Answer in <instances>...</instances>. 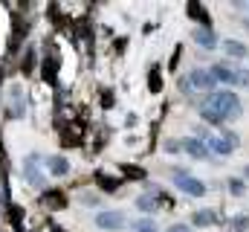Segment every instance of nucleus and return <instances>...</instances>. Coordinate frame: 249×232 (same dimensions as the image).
I'll use <instances>...</instances> for the list:
<instances>
[{
	"label": "nucleus",
	"instance_id": "obj_1",
	"mask_svg": "<svg viewBox=\"0 0 249 232\" xmlns=\"http://www.w3.org/2000/svg\"><path fill=\"white\" fill-rule=\"evenodd\" d=\"M241 114H244L241 99L232 90H214V93H209V99L200 108L203 122H209V125H223L229 119H238Z\"/></svg>",
	"mask_w": 249,
	"mask_h": 232
},
{
	"label": "nucleus",
	"instance_id": "obj_2",
	"mask_svg": "<svg viewBox=\"0 0 249 232\" xmlns=\"http://www.w3.org/2000/svg\"><path fill=\"white\" fill-rule=\"evenodd\" d=\"M206 145H209V151H212V154L226 157V154H232V151L238 148V134L223 131V134H217V136H206Z\"/></svg>",
	"mask_w": 249,
	"mask_h": 232
},
{
	"label": "nucleus",
	"instance_id": "obj_3",
	"mask_svg": "<svg viewBox=\"0 0 249 232\" xmlns=\"http://www.w3.org/2000/svg\"><path fill=\"white\" fill-rule=\"evenodd\" d=\"M174 183H177V189L183 194H188V197H203L206 194V183L197 180V177H191L188 172H174Z\"/></svg>",
	"mask_w": 249,
	"mask_h": 232
},
{
	"label": "nucleus",
	"instance_id": "obj_4",
	"mask_svg": "<svg viewBox=\"0 0 249 232\" xmlns=\"http://www.w3.org/2000/svg\"><path fill=\"white\" fill-rule=\"evenodd\" d=\"M214 73L212 70H191V76H188L186 81H183V87H197V90H206V93H214Z\"/></svg>",
	"mask_w": 249,
	"mask_h": 232
},
{
	"label": "nucleus",
	"instance_id": "obj_5",
	"mask_svg": "<svg viewBox=\"0 0 249 232\" xmlns=\"http://www.w3.org/2000/svg\"><path fill=\"white\" fill-rule=\"evenodd\" d=\"M124 224V215L122 212H116V209H110V212H99L96 215V227L99 230H107V232H116V230H122Z\"/></svg>",
	"mask_w": 249,
	"mask_h": 232
},
{
	"label": "nucleus",
	"instance_id": "obj_6",
	"mask_svg": "<svg viewBox=\"0 0 249 232\" xmlns=\"http://www.w3.org/2000/svg\"><path fill=\"white\" fill-rule=\"evenodd\" d=\"M212 73H214V78L217 81H223V84H232V87H238V73H241V67H235V64H214L212 67Z\"/></svg>",
	"mask_w": 249,
	"mask_h": 232
},
{
	"label": "nucleus",
	"instance_id": "obj_7",
	"mask_svg": "<svg viewBox=\"0 0 249 232\" xmlns=\"http://www.w3.org/2000/svg\"><path fill=\"white\" fill-rule=\"evenodd\" d=\"M183 151H186V154H191L194 160H206V157H212V151H209L206 139H197V136H188V139H183Z\"/></svg>",
	"mask_w": 249,
	"mask_h": 232
},
{
	"label": "nucleus",
	"instance_id": "obj_8",
	"mask_svg": "<svg viewBox=\"0 0 249 232\" xmlns=\"http://www.w3.org/2000/svg\"><path fill=\"white\" fill-rule=\"evenodd\" d=\"M23 174H26V180H29L35 189H44V174H41V169H38V157H26Z\"/></svg>",
	"mask_w": 249,
	"mask_h": 232
},
{
	"label": "nucleus",
	"instance_id": "obj_9",
	"mask_svg": "<svg viewBox=\"0 0 249 232\" xmlns=\"http://www.w3.org/2000/svg\"><path fill=\"white\" fill-rule=\"evenodd\" d=\"M194 41H197L203 50H214V44H217V38H214V32H212L209 26H197V29H194Z\"/></svg>",
	"mask_w": 249,
	"mask_h": 232
},
{
	"label": "nucleus",
	"instance_id": "obj_10",
	"mask_svg": "<svg viewBox=\"0 0 249 232\" xmlns=\"http://www.w3.org/2000/svg\"><path fill=\"white\" fill-rule=\"evenodd\" d=\"M191 224L194 227H212V224H217V215L212 209H200V212L191 215Z\"/></svg>",
	"mask_w": 249,
	"mask_h": 232
},
{
	"label": "nucleus",
	"instance_id": "obj_11",
	"mask_svg": "<svg viewBox=\"0 0 249 232\" xmlns=\"http://www.w3.org/2000/svg\"><path fill=\"white\" fill-rule=\"evenodd\" d=\"M223 50H226V56L238 58V61L249 56V47H244L241 41H232V38H226V44H223Z\"/></svg>",
	"mask_w": 249,
	"mask_h": 232
},
{
	"label": "nucleus",
	"instance_id": "obj_12",
	"mask_svg": "<svg viewBox=\"0 0 249 232\" xmlns=\"http://www.w3.org/2000/svg\"><path fill=\"white\" fill-rule=\"evenodd\" d=\"M47 169H50V174H55V177H64V174L70 172V163L64 157H50L47 160Z\"/></svg>",
	"mask_w": 249,
	"mask_h": 232
},
{
	"label": "nucleus",
	"instance_id": "obj_13",
	"mask_svg": "<svg viewBox=\"0 0 249 232\" xmlns=\"http://www.w3.org/2000/svg\"><path fill=\"white\" fill-rule=\"evenodd\" d=\"M136 209H142V212H157V197H154V194L136 197Z\"/></svg>",
	"mask_w": 249,
	"mask_h": 232
},
{
	"label": "nucleus",
	"instance_id": "obj_14",
	"mask_svg": "<svg viewBox=\"0 0 249 232\" xmlns=\"http://www.w3.org/2000/svg\"><path fill=\"white\" fill-rule=\"evenodd\" d=\"M133 232H160V230H157V224L151 218H142V221L133 224Z\"/></svg>",
	"mask_w": 249,
	"mask_h": 232
},
{
	"label": "nucleus",
	"instance_id": "obj_15",
	"mask_svg": "<svg viewBox=\"0 0 249 232\" xmlns=\"http://www.w3.org/2000/svg\"><path fill=\"white\" fill-rule=\"evenodd\" d=\"M229 192H232V194H244V183H241L238 177H232V180H229Z\"/></svg>",
	"mask_w": 249,
	"mask_h": 232
},
{
	"label": "nucleus",
	"instance_id": "obj_16",
	"mask_svg": "<svg viewBox=\"0 0 249 232\" xmlns=\"http://www.w3.org/2000/svg\"><path fill=\"white\" fill-rule=\"evenodd\" d=\"M238 87H249V70L247 67H241V73H238Z\"/></svg>",
	"mask_w": 249,
	"mask_h": 232
},
{
	"label": "nucleus",
	"instance_id": "obj_17",
	"mask_svg": "<svg viewBox=\"0 0 249 232\" xmlns=\"http://www.w3.org/2000/svg\"><path fill=\"white\" fill-rule=\"evenodd\" d=\"M232 224H235V227H238V230H247V227H249V218H235V221H232Z\"/></svg>",
	"mask_w": 249,
	"mask_h": 232
},
{
	"label": "nucleus",
	"instance_id": "obj_18",
	"mask_svg": "<svg viewBox=\"0 0 249 232\" xmlns=\"http://www.w3.org/2000/svg\"><path fill=\"white\" fill-rule=\"evenodd\" d=\"M168 232H191V230H188L186 224H174V227H171Z\"/></svg>",
	"mask_w": 249,
	"mask_h": 232
},
{
	"label": "nucleus",
	"instance_id": "obj_19",
	"mask_svg": "<svg viewBox=\"0 0 249 232\" xmlns=\"http://www.w3.org/2000/svg\"><path fill=\"white\" fill-rule=\"evenodd\" d=\"M247 177H249V169H247Z\"/></svg>",
	"mask_w": 249,
	"mask_h": 232
}]
</instances>
